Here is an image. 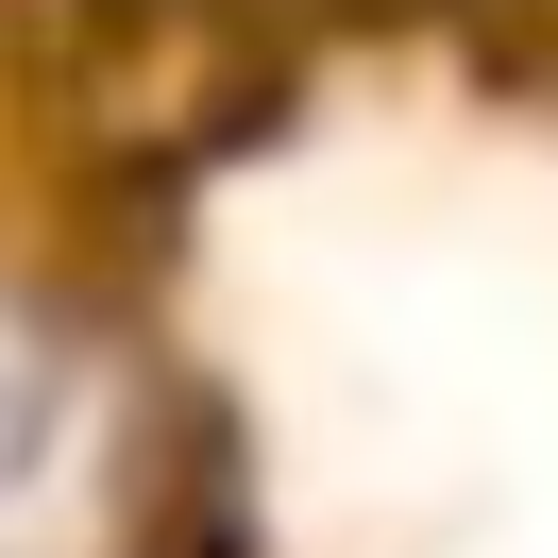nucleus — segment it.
Wrapping results in <instances>:
<instances>
[{
  "instance_id": "nucleus-1",
  "label": "nucleus",
  "mask_w": 558,
  "mask_h": 558,
  "mask_svg": "<svg viewBox=\"0 0 558 558\" xmlns=\"http://www.w3.org/2000/svg\"><path fill=\"white\" fill-rule=\"evenodd\" d=\"M186 474V457H170ZM170 474H136L119 355L69 305L0 288V558H153Z\"/></svg>"
}]
</instances>
